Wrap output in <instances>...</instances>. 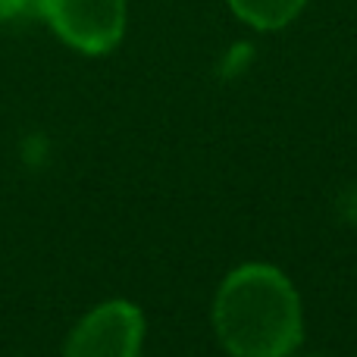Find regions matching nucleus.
I'll use <instances>...</instances> for the list:
<instances>
[{
  "mask_svg": "<svg viewBox=\"0 0 357 357\" xmlns=\"http://www.w3.org/2000/svg\"><path fill=\"white\" fill-rule=\"evenodd\" d=\"M235 19L254 31H279L304 13L307 0H226Z\"/></svg>",
  "mask_w": 357,
  "mask_h": 357,
  "instance_id": "4",
  "label": "nucleus"
},
{
  "mask_svg": "<svg viewBox=\"0 0 357 357\" xmlns=\"http://www.w3.org/2000/svg\"><path fill=\"white\" fill-rule=\"evenodd\" d=\"M339 213H342V220L357 222V182L345 188V195H342V201H339Z\"/></svg>",
  "mask_w": 357,
  "mask_h": 357,
  "instance_id": "6",
  "label": "nucleus"
},
{
  "mask_svg": "<svg viewBox=\"0 0 357 357\" xmlns=\"http://www.w3.org/2000/svg\"><path fill=\"white\" fill-rule=\"evenodd\" d=\"M210 323L229 357H291L304 342L295 282L273 264H241L220 282Z\"/></svg>",
  "mask_w": 357,
  "mask_h": 357,
  "instance_id": "1",
  "label": "nucleus"
},
{
  "mask_svg": "<svg viewBox=\"0 0 357 357\" xmlns=\"http://www.w3.org/2000/svg\"><path fill=\"white\" fill-rule=\"evenodd\" d=\"M310 357H326V354H310Z\"/></svg>",
  "mask_w": 357,
  "mask_h": 357,
  "instance_id": "7",
  "label": "nucleus"
},
{
  "mask_svg": "<svg viewBox=\"0 0 357 357\" xmlns=\"http://www.w3.org/2000/svg\"><path fill=\"white\" fill-rule=\"evenodd\" d=\"M29 10H35V0H0V25L13 22Z\"/></svg>",
  "mask_w": 357,
  "mask_h": 357,
  "instance_id": "5",
  "label": "nucleus"
},
{
  "mask_svg": "<svg viewBox=\"0 0 357 357\" xmlns=\"http://www.w3.org/2000/svg\"><path fill=\"white\" fill-rule=\"evenodd\" d=\"M35 13L66 47L85 56L113 54L129 25V0H35Z\"/></svg>",
  "mask_w": 357,
  "mask_h": 357,
  "instance_id": "2",
  "label": "nucleus"
},
{
  "mask_svg": "<svg viewBox=\"0 0 357 357\" xmlns=\"http://www.w3.org/2000/svg\"><path fill=\"white\" fill-rule=\"evenodd\" d=\"M148 323L135 301L110 298L91 307L63 342V357H142Z\"/></svg>",
  "mask_w": 357,
  "mask_h": 357,
  "instance_id": "3",
  "label": "nucleus"
}]
</instances>
